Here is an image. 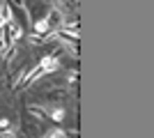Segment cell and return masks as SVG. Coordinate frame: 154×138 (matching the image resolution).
I'll use <instances>...</instances> for the list:
<instances>
[{"mask_svg": "<svg viewBox=\"0 0 154 138\" xmlns=\"http://www.w3.org/2000/svg\"><path fill=\"white\" fill-rule=\"evenodd\" d=\"M42 72H55L60 67V62H58V58L55 55H46V58H42Z\"/></svg>", "mask_w": 154, "mask_h": 138, "instance_id": "obj_1", "label": "cell"}, {"mask_svg": "<svg viewBox=\"0 0 154 138\" xmlns=\"http://www.w3.org/2000/svg\"><path fill=\"white\" fill-rule=\"evenodd\" d=\"M35 30H37V32H48V30H51V26H48V21H46V19H42V21H37V23H35Z\"/></svg>", "mask_w": 154, "mask_h": 138, "instance_id": "obj_2", "label": "cell"}, {"mask_svg": "<svg viewBox=\"0 0 154 138\" xmlns=\"http://www.w3.org/2000/svg\"><path fill=\"white\" fill-rule=\"evenodd\" d=\"M19 37H21V28L16 23H12L9 26V39H19Z\"/></svg>", "mask_w": 154, "mask_h": 138, "instance_id": "obj_3", "label": "cell"}, {"mask_svg": "<svg viewBox=\"0 0 154 138\" xmlns=\"http://www.w3.org/2000/svg\"><path fill=\"white\" fill-rule=\"evenodd\" d=\"M51 118L55 120V122H60V120L64 118V111H62V108H55V111H51Z\"/></svg>", "mask_w": 154, "mask_h": 138, "instance_id": "obj_4", "label": "cell"}, {"mask_svg": "<svg viewBox=\"0 0 154 138\" xmlns=\"http://www.w3.org/2000/svg\"><path fill=\"white\" fill-rule=\"evenodd\" d=\"M46 138H67V136H64V131H60V129H55V131H51V133H48V136H46Z\"/></svg>", "mask_w": 154, "mask_h": 138, "instance_id": "obj_5", "label": "cell"}, {"mask_svg": "<svg viewBox=\"0 0 154 138\" xmlns=\"http://www.w3.org/2000/svg\"><path fill=\"white\" fill-rule=\"evenodd\" d=\"M7 48V39H0V51H5Z\"/></svg>", "mask_w": 154, "mask_h": 138, "instance_id": "obj_6", "label": "cell"}, {"mask_svg": "<svg viewBox=\"0 0 154 138\" xmlns=\"http://www.w3.org/2000/svg\"><path fill=\"white\" fill-rule=\"evenodd\" d=\"M5 26V16H2V14H0V28Z\"/></svg>", "mask_w": 154, "mask_h": 138, "instance_id": "obj_7", "label": "cell"}]
</instances>
